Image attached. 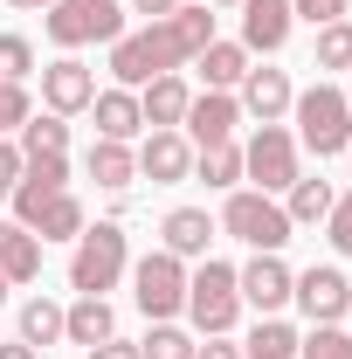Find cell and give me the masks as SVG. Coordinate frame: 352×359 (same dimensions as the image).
Segmentation results:
<instances>
[{"instance_id":"16","label":"cell","mask_w":352,"mask_h":359,"mask_svg":"<svg viewBox=\"0 0 352 359\" xmlns=\"http://www.w3.org/2000/svg\"><path fill=\"white\" fill-rule=\"evenodd\" d=\"M187 104H194V90H187V76H152V83L138 90V111H145V125L152 132H180L187 125Z\"/></svg>"},{"instance_id":"13","label":"cell","mask_w":352,"mask_h":359,"mask_svg":"<svg viewBox=\"0 0 352 359\" xmlns=\"http://www.w3.org/2000/svg\"><path fill=\"white\" fill-rule=\"evenodd\" d=\"M187 173H194V145H187V132H145V145H138V180L180 187Z\"/></svg>"},{"instance_id":"8","label":"cell","mask_w":352,"mask_h":359,"mask_svg":"<svg viewBox=\"0 0 352 359\" xmlns=\"http://www.w3.org/2000/svg\"><path fill=\"white\" fill-rule=\"evenodd\" d=\"M242 180H256V194H290V180H297V132L256 125V138L242 145Z\"/></svg>"},{"instance_id":"21","label":"cell","mask_w":352,"mask_h":359,"mask_svg":"<svg viewBox=\"0 0 352 359\" xmlns=\"http://www.w3.org/2000/svg\"><path fill=\"white\" fill-rule=\"evenodd\" d=\"M83 173L97 180V187H111V194H125V187L138 180V152L118 145V138H97V145L83 152Z\"/></svg>"},{"instance_id":"44","label":"cell","mask_w":352,"mask_h":359,"mask_svg":"<svg viewBox=\"0 0 352 359\" xmlns=\"http://www.w3.org/2000/svg\"><path fill=\"white\" fill-rule=\"evenodd\" d=\"M0 201H7V187H0Z\"/></svg>"},{"instance_id":"41","label":"cell","mask_w":352,"mask_h":359,"mask_svg":"<svg viewBox=\"0 0 352 359\" xmlns=\"http://www.w3.org/2000/svg\"><path fill=\"white\" fill-rule=\"evenodd\" d=\"M7 7H28V14H35V7H42V14H48V7H55V0H7Z\"/></svg>"},{"instance_id":"1","label":"cell","mask_w":352,"mask_h":359,"mask_svg":"<svg viewBox=\"0 0 352 359\" xmlns=\"http://www.w3.org/2000/svg\"><path fill=\"white\" fill-rule=\"evenodd\" d=\"M208 42H215V14L180 0L166 21H145L138 35L111 42V76H118V90H145L152 76H173L180 62H194Z\"/></svg>"},{"instance_id":"37","label":"cell","mask_w":352,"mask_h":359,"mask_svg":"<svg viewBox=\"0 0 352 359\" xmlns=\"http://www.w3.org/2000/svg\"><path fill=\"white\" fill-rule=\"evenodd\" d=\"M90 359H145L132 339H104V346H90Z\"/></svg>"},{"instance_id":"46","label":"cell","mask_w":352,"mask_h":359,"mask_svg":"<svg viewBox=\"0 0 352 359\" xmlns=\"http://www.w3.org/2000/svg\"><path fill=\"white\" fill-rule=\"evenodd\" d=\"M346 318H352V311H346Z\"/></svg>"},{"instance_id":"45","label":"cell","mask_w":352,"mask_h":359,"mask_svg":"<svg viewBox=\"0 0 352 359\" xmlns=\"http://www.w3.org/2000/svg\"><path fill=\"white\" fill-rule=\"evenodd\" d=\"M346 152H352V138H346Z\"/></svg>"},{"instance_id":"33","label":"cell","mask_w":352,"mask_h":359,"mask_svg":"<svg viewBox=\"0 0 352 359\" xmlns=\"http://www.w3.org/2000/svg\"><path fill=\"white\" fill-rule=\"evenodd\" d=\"M325 242H332L339 256H352V187L332 201V215H325Z\"/></svg>"},{"instance_id":"42","label":"cell","mask_w":352,"mask_h":359,"mask_svg":"<svg viewBox=\"0 0 352 359\" xmlns=\"http://www.w3.org/2000/svg\"><path fill=\"white\" fill-rule=\"evenodd\" d=\"M7 290H14V283H7V276H0V304H7Z\"/></svg>"},{"instance_id":"23","label":"cell","mask_w":352,"mask_h":359,"mask_svg":"<svg viewBox=\"0 0 352 359\" xmlns=\"http://www.w3.org/2000/svg\"><path fill=\"white\" fill-rule=\"evenodd\" d=\"M194 69L208 76V90H235L242 76H249V48L242 42H208L201 55H194Z\"/></svg>"},{"instance_id":"32","label":"cell","mask_w":352,"mask_h":359,"mask_svg":"<svg viewBox=\"0 0 352 359\" xmlns=\"http://www.w3.org/2000/svg\"><path fill=\"white\" fill-rule=\"evenodd\" d=\"M35 76V42L28 35H0V83H28Z\"/></svg>"},{"instance_id":"6","label":"cell","mask_w":352,"mask_h":359,"mask_svg":"<svg viewBox=\"0 0 352 359\" xmlns=\"http://www.w3.org/2000/svg\"><path fill=\"white\" fill-rule=\"evenodd\" d=\"M221 228H228L235 242H249L256 256H276V249L290 242V215H283V201H276V194H256V187H235V194H228Z\"/></svg>"},{"instance_id":"31","label":"cell","mask_w":352,"mask_h":359,"mask_svg":"<svg viewBox=\"0 0 352 359\" xmlns=\"http://www.w3.org/2000/svg\"><path fill=\"white\" fill-rule=\"evenodd\" d=\"M138 353H145V359H194V332H180V325H152V332L138 339Z\"/></svg>"},{"instance_id":"29","label":"cell","mask_w":352,"mask_h":359,"mask_svg":"<svg viewBox=\"0 0 352 359\" xmlns=\"http://www.w3.org/2000/svg\"><path fill=\"white\" fill-rule=\"evenodd\" d=\"M297 359H352L346 325H311V339H297Z\"/></svg>"},{"instance_id":"39","label":"cell","mask_w":352,"mask_h":359,"mask_svg":"<svg viewBox=\"0 0 352 359\" xmlns=\"http://www.w3.org/2000/svg\"><path fill=\"white\" fill-rule=\"evenodd\" d=\"M125 7H132V14H145V21H166L180 0H125Z\"/></svg>"},{"instance_id":"36","label":"cell","mask_w":352,"mask_h":359,"mask_svg":"<svg viewBox=\"0 0 352 359\" xmlns=\"http://www.w3.org/2000/svg\"><path fill=\"white\" fill-rule=\"evenodd\" d=\"M21 166H28V159H21V145H14V138H0V187H14Z\"/></svg>"},{"instance_id":"5","label":"cell","mask_w":352,"mask_h":359,"mask_svg":"<svg viewBox=\"0 0 352 359\" xmlns=\"http://www.w3.org/2000/svg\"><path fill=\"white\" fill-rule=\"evenodd\" d=\"M42 35L62 55H76L83 42H118L125 35V0H55L42 14Z\"/></svg>"},{"instance_id":"26","label":"cell","mask_w":352,"mask_h":359,"mask_svg":"<svg viewBox=\"0 0 352 359\" xmlns=\"http://www.w3.org/2000/svg\"><path fill=\"white\" fill-rule=\"evenodd\" d=\"M194 173L208 180V187H221V194H235V187H242V145L228 138V145H208V152H194Z\"/></svg>"},{"instance_id":"15","label":"cell","mask_w":352,"mask_h":359,"mask_svg":"<svg viewBox=\"0 0 352 359\" xmlns=\"http://www.w3.org/2000/svg\"><path fill=\"white\" fill-rule=\"evenodd\" d=\"M235 90H242V97H235V104H242V118H256V125H276V118L290 111V97H297L283 69H249Z\"/></svg>"},{"instance_id":"3","label":"cell","mask_w":352,"mask_h":359,"mask_svg":"<svg viewBox=\"0 0 352 359\" xmlns=\"http://www.w3.org/2000/svg\"><path fill=\"white\" fill-rule=\"evenodd\" d=\"M290 111H297V145H311L318 159H339L352 138V97L339 83H311L290 97Z\"/></svg>"},{"instance_id":"34","label":"cell","mask_w":352,"mask_h":359,"mask_svg":"<svg viewBox=\"0 0 352 359\" xmlns=\"http://www.w3.org/2000/svg\"><path fill=\"white\" fill-rule=\"evenodd\" d=\"M28 111H35V104H28V83H0V132H21Z\"/></svg>"},{"instance_id":"27","label":"cell","mask_w":352,"mask_h":359,"mask_svg":"<svg viewBox=\"0 0 352 359\" xmlns=\"http://www.w3.org/2000/svg\"><path fill=\"white\" fill-rule=\"evenodd\" d=\"M21 339L42 353V346H55L62 339V304H48V297H28L21 304Z\"/></svg>"},{"instance_id":"24","label":"cell","mask_w":352,"mask_h":359,"mask_svg":"<svg viewBox=\"0 0 352 359\" xmlns=\"http://www.w3.org/2000/svg\"><path fill=\"white\" fill-rule=\"evenodd\" d=\"M332 201H339V194H332V180H290V194H283V215H290V228H311V222H325V215H332Z\"/></svg>"},{"instance_id":"40","label":"cell","mask_w":352,"mask_h":359,"mask_svg":"<svg viewBox=\"0 0 352 359\" xmlns=\"http://www.w3.org/2000/svg\"><path fill=\"white\" fill-rule=\"evenodd\" d=\"M0 359H42V353H35L28 339H7V346H0Z\"/></svg>"},{"instance_id":"43","label":"cell","mask_w":352,"mask_h":359,"mask_svg":"<svg viewBox=\"0 0 352 359\" xmlns=\"http://www.w3.org/2000/svg\"><path fill=\"white\" fill-rule=\"evenodd\" d=\"M215 7H242V0H215Z\"/></svg>"},{"instance_id":"10","label":"cell","mask_w":352,"mask_h":359,"mask_svg":"<svg viewBox=\"0 0 352 359\" xmlns=\"http://www.w3.org/2000/svg\"><path fill=\"white\" fill-rule=\"evenodd\" d=\"M290 283H297V269L283 263V256H249V263L235 269L242 304H249V311H263V318H276L283 304H290Z\"/></svg>"},{"instance_id":"12","label":"cell","mask_w":352,"mask_h":359,"mask_svg":"<svg viewBox=\"0 0 352 359\" xmlns=\"http://www.w3.org/2000/svg\"><path fill=\"white\" fill-rule=\"evenodd\" d=\"M242 125V104H235V90H208V97H194L187 104V145L194 152H208V145H228Z\"/></svg>"},{"instance_id":"22","label":"cell","mask_w":352,"mask_h":359,"mask_svg":"<svg viewBox=\"0 0 352 359\" xmlns=\"http://www.w3.org/2000/svg\"><path fill=\"white\" fill-rule=\"evenodd\" d=\"M62 339H69V346H104V339H118V311H111L104 297H76V304L62 311Z\"/></svg>"},{"instance_id":"7","label":"cell","mask_w":352,"mask_h":359,"mask_svg":"<svg viewBox=\"0 0 352 359\" xmlns=\"http://www.w3.org/2000/svg\"><path fill=\"white\" fill-rule=\"evenodd\" d=\"M132 297H138V311L152 318V325H173L187 311V263H180L173 249L138 256L132 263Z\"/></svg>"},{"instance_id":"11","label":"cell","mask_w":352,"mask_h":359,"mask_svg":"<svg viewBox=\"0 0 352 359\" xmlns=\"http://www.w3.org/2000/svg\"><path fill=\"white\" fill-rule=\"evenodd\" d=\"M90 97H97V69H90L83 55H55L42 69V111L76 118V111H90Z\"/></svg>"},{"instance_id":"4","label":"cell","mask_w":352,"mask_h":359,"mask_svg":"<svg viewBox=\"0 0 352 359\" xmlns=\"http://www.w3.org/2000/svg\"><path fill=\"white\" fill-rule=\"evenodd\" d=\"M187 318L201 339H228L235 318H242V290H235V263H215L201 256V269L187 276Z\"/></svg>"},{"instance_id":"18","label":"cell","mask_w":352,"mask_h":359,"mask_svg":"<svg viewBox=\"0 0 352 359\" xmlns=\"http://www.w3.org/2000/svg\"><path fill=\"white\" fill-rule=\"evenodd\" d=\"M159 235H166V249H173L180 263H201V256H208V242L221 235V222L208 215V208H173Z\"/></svg>"},{"instance_id":"28","label":"cell","mask_w":352,"mask_h":359,"mask_svg":"<svg viewBox=\"0 0 352 359\" xmlns=\"http://www.w3.org/2000/svg\"><path fill=\"white\" fill-rule=\"evenodd\" d=\"M242 359H297V332H290L283 318H263V325L249 332V346H242Z\"/></svg>"},{"instance_id":"2","label":"cell","mask_w":352,"mask_h":359,"mask_svg":"<svg viewBox=\"0 0 352 359\" xmlns=\"http://www.w3.org/2000/svg\"><path fill=\"white\" fill-rule=\"evenodd\" d=\"M132 269V242H125V228L118 222H97L76 235V256H69V290L76 297H104V290H118V276Z\"/></svg>"},{"instance_id":"19","label":"cell","mask_w":352,"mask_h":359,"mask_svg":"<svg viewBox=\"0 0 352 359\" xmlns=\"http://www.w3.org/2000/svg\"><path fill=\"white\" fill-rule=\"evenodd\" d=\"M83 228H90V222H83V201H76L69 187H62V194H48L42 208L28 215V235H42V242H76Z\"/></svg>"},{"instance_id":"14","label":"cell","mask_w":352,"mask_h":359,"mask_svg":"<svg viewBox=\"0 0 352 359\" xmlns=\"http://www.w3.org/2000/svg\"><path fill=\"white\" fill-rule=\"evenodd\" d=\"M290 0H242V48L249 55H276L290 42Z\"/></svg>"},{"instance_id":"17","label":"cell","mask_w":352,"mask_h":359,"mask_svg":"<svg viewBox=\"0 0 352 359\" xmlns=\"http://www.w3.org/2000/svg\"><path fill=\"white\" fill-rule=\"evenodd\" d=\"M90 118H97V138H118V145H132V138L145 132L138 90H97V97H90Z\"/></svg>"},{"instance_id":"9","label":"cell","mask_w":352,"mask_h":359,"mask_svg":"<svg viewBox=\"0 0 352 359\" xmlns=\"http://www.w3.org/2000/svg\"><path fill=\"white\" fill-rule=\"evenodd\" d=\"M290 304L311 318V325H339V318L352 311V283L339 263H311L297 283H290Z\"/></svg>"},{"instance_id":"30","label":"cell","mask_w":352,"mask_h":359,"mask_svg":"<svg viewBox=\"0 0 352 359\" xmlns=\"http://www.w3.org/2000/svg\"><path fill=\"white\" fill-rule=\"evenodd\" d=\"M318 69H352V21H325L318 28Z\"/></svg>"},{"instance_id":"35","label":"cell","mask_w":352,"mask_h":359,"mask_svg":"<svg viewBox=\"0 0 352 359\" xmlns=\"http://www.w3.org/2000/svg\"><path fill=\"white\" fill-rule=\"evenodd\" d=\"M290 14L311 21V28H325V21H346V0H290Z\"/></svg>"},{"instance_id":"25","label":"cell","mask_w":352,"mask_h":359,"mask_svg":"<svg viewBox=\"0 0 352 359\" xmlns=\"http://www.w3.org/2000/svg\"><path fill=\"white\" fill-rule=\"evenodd\" d=\"M42 152H69V118L28 111V125H21V159H42Z\"/></svg>"},{"instance_id":"20","label":"cell","mask_w":352,"mask_h":359,"mask_svg":"<svg viewBox=\"0 0 352 359\" xmlns=\"http://www.w3.org/2000/svg\"><path fill=\"white\" fill-rule=\"evenodd\" d=\"M0 276L7 283H35L42 276V235H28L21 222H0Z\"/></svg>"},{"instance_id":"38","label":"cell","mask_w":352,"mask_h":359,"mask_svg":"<svg viewBox=\"0 0 352 359\" xmlns=\"http://www.w3.org/2000/svg\"><path fill=\"white\" fill-rule=\"evenodd\" d=\"M194 359H242V346H228V339H208V346H201V339H194Z\"/></svg>"}]
</instances>
